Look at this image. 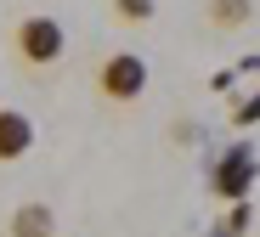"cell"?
<instances>
[{"instance_id":"cell-1","label":"cell","mask_w":260,"mask_h":237,"mask_svg":"<svg viewBox=\"0 0 260 237\" xmlns=\"http://www.w3.org/2000/svg\"><path fill=\"white\" fill-rule=\"evenodd\" d=\"M96 85H102V96H108V102H136L142 90H147V62H142L136 51H113V57L102 62Z\"/></svg>"},{"instance_id":"cell-2","label":"cell","mask_w":260,"mask_h":237,"mask_svg":"<svg viewBox=\"0 0 260 237\" xmlns=\"http://www.w3.org/2000/svg\"><path fill=\"white\" fill-rule=\"evenodd\" d=\"M17 57H23L28 68L57 62V57H62V28H57V17H28V23L17 28Z\"/></svg>"},{"instance_id":"cell-3","label":"cell","mask_w":260,"mask_h":237,"mask_svg":"<svg viewBox=\"0 0 260 237\" xmlns=\"http://www.w3.org/2000/svg\"><path fill=\"white\" fill-rule=\"evenodd\" d=\"M28 147H34V124L23 113H12V108H0V164L23 158Z\"/></svg>"},{"instance_id":"cell-4","label":"cell","mask_w":260,"mask_h":237,"mask_svg":"<svg viewBox=\"0 0 260 237\" xmlns=\"http://www.w3.org/2000/svg\"><path fill=\"white\" fill-rule=\"evenodd\" d=\"M51 231H57V220H51L46 204H23L12 215V237H51Z\"/></svg>"},{"instance_id":"cell-5","label":"cell","mask_w":260,"mask_h":237,"mask_svg":"<svg viewBox=\"0 0 260 237\" xmlns=\"http://www.w3.org/2000/svg\"><path fill=\"white\" fill-rule=\"evenodd\" d=\"M249 181V153H232V164H221V175H215V186H221V198H238Z\"/></svg>"},{"instance_id":"cell-6","label":"cell","mask_w":260,"mask_h":237,"mask_svg":"<svg viewBox=\"0 0 260 237\" xmlns=\"http://www.w3.org/2000/svg\"><path fill=\"white\" fill-rule=\"evenodd\" d=\"M209 23H221V28L249 23V0H209Z\"/></svg>"},{"instance_id":"cell-7","label":"cell","mask_w":260,"mask_h":237,"mask_svg":"<svg viewBox=\"0 0 260 237\" xmlns=\"http://www.w3.org/2000/svg\"><path fill=\"white\" fill-rule=\"evenodd\" d=\"M113 12H119L124 23H147V17H153V0H113Z\"/></svg>"}]
</instances>
